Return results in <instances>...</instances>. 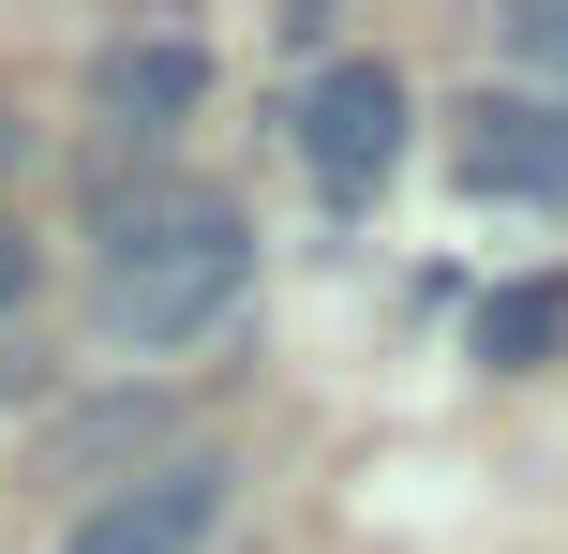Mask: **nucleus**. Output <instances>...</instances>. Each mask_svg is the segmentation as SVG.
<instances>
[{
    "mask_svg": "<svg viewBox=\"0 0 568 554\" xmlns=\"http://www.w3.org/2000/svg\"><path fill=\"white\" fill-rule=\"evenodd\" d=\"M210 525H225V450H150L105 510H75L60 554H195Z\"/></svg>",
    "mask_w": 568,
    "mask_h": 554,
    "instance_id": "3",
    "label": "nucleus"
},
{
    "mask_svg": "<svg viewBox=\"0 0 568 554\" xmlns=\"http://www.w3.org/2000/svg\"><path fill=\"white\" fill-rule=\"evenodd\" d=\"M90 90H105V120H120V135H165V120L210 90V46H180V30H150V46H105V75H90Z\"/></svg>",
    "mask_w": 568,
    "mask_h": 554,
    "instance_id": "5",
    "label": "nucleus"
},
{
    "mask_svg": "<svg viewBox=\"0 0 568 554\" xmlns=\"http://www.w3.org/2000/svg\"><path fill=\"white\" fill-rule=\"evenodd\" d=\"M30 315V240H0V330Z\"/></svg>",
    "mask_w": 568,
    "mask_h": 554,
    "instance_id": "9",
    "label": "nucleus"
},
{
    "mask_svg": "<svg viewBox=\"0 0 568 554\" xmlns=\"http://www.w3.org/2000/svg\"><path fill=\"white\" fill-rule=\"evenodd\" d=\"M509 46H524V60H539V75H554V90H568V0H524V30H509Z\"/></svg>",
    "mask_w": 568,
    "mask_h": 554,
    "instance_id": "8",
    "label": "nucleus"
},
{
    "mask_svg": "<svg viewBox=\"0 0 568 554\" xmlns=\"http://www.w3.org/2000/svg\"><path fill=\"white\" fill-rule=\"evenodd\" d=\"M150 435H165V405L135 390V405H90V420H60V465H120V450H150Z\"/></svg>",
    "mask_w": 568,
    "mask_h": 554,
    "instance_id": "7",
    "label": "nucleus"
},
{
    "mask_svg": "<svg viewBox=\"0 0 568 554\" xmlns=\"http://www.w3.org/2000/svg\"><path fill=\"white\" fill-rule=\"evenodd\" d=\"M554 345H568V270H539V285H494V300H479V360H494V375H539Z\"/></svg>",
    "mask_w": 568,
    "mask_h": 554,
    "instance_id": "6",
    "label": "nucleus"
},
{
    "mask_svg": "<svg viewBox=\"0 0 568 554\" xmlns=\"http://www.w3.org/2000/svg\"><path fill=\"white\" fill-rule=\"evenodd\" d=\"M0 165H16V105H0Z\"/></svg>",
    "mask_w": 568,
    "mask_h": 554,
    "instance_id": "10",
    "label": "nucleus"
},
{
    "mask_svg": "<svg viewBox=\"0 0 568 554\" xmlns=\"http://www.w3.org/2000/svg\"><path fill=\"white\" fill-rule=\"evenodd\" d=\"M300 165L329 180L344 210L404 165V75H389V60H329V75L300 90Z\"/></svg>",
    "mask_w": 568,
    "mask_h": 554,
    "instance_id": "2",
    "label": "nucleus"
},
{
    "mask_svg": "<svg viewBox=\"0 0 568 554\" xmlns=\"http://www.w3.org/2000/svg\"><path fill=\"white\" fill-rule=\"evenodd\" d=\"M240 285H255V225L195 180H165L105 225V300L90 315H105V345H195V330L240 315Z\"/></svg>",
    "mask_w": 568,
    "mask_h": 554,
    "instance_id": "1",
    "label": "nucleus"
},
{
    "mask_svg": "<svg viewBox=\"0 0 568 554\" xmlns=\"http://www.w3.org/2000/svg\"><path fill=\"white\" fill-rule=\"evenodd\" d=\"M464 195L554 210L568 195V105H539V90H479V105H464Z\"/></svg>",
    "mask_w": 568,
    "mask_h": 554,
    "instance_id": "4",
    "label": "nucleus"
}]
</instances>
